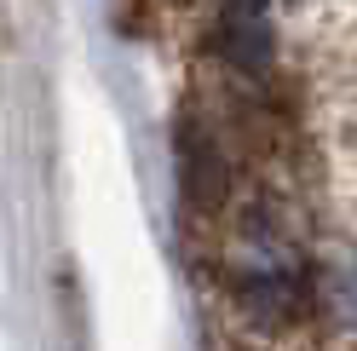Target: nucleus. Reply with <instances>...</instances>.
Wrapping results in <instances>:
<instances>
[{"label": "nucleus", "instance_id": "1", "mask_svg": "<svg viewBox=\"0 0 357 351\" xmlns=\"http://www.w3.org/2000/svg\"><path fill=\"white\" fill-rule=\"evenodd\" d=\"M236 305H242L259 328L305 322L311 305H317V282H311L300 248L282 242L277 231L254 225V231L236 242Z\"/></svg>", "mask_w": 357, "mask_h": 351}, {"label": "nucleus", "instance_id": "2", "mask_svg": "<svg viewBox=\"0 0 357 351\" xmlns=\"http://www.w3.org/2000/svg\"><path fill=\"white\" fill-rule=\"evenodd\" d=\"M213 52L242 75L271 63V6L265 0H219L213 12Z\"/></svg>", "mask_w": 357, "mask_h": 351}, {"label": "nucleus", "instance_id": "3", "mask_svg": "<svg viewBox=\"0 0 357 351\" xmlns=\"http://www.w3.org/2000/svg\"><path fill=\"white\" fill-rule=\"evenodd\" d=\"M178 173H185V202L196 213H213L231 196V162L219 156V144L190 121H185V133H178Z\"/></svg>", "mask_w": 357, "mask_h": 351}]
</instances>
